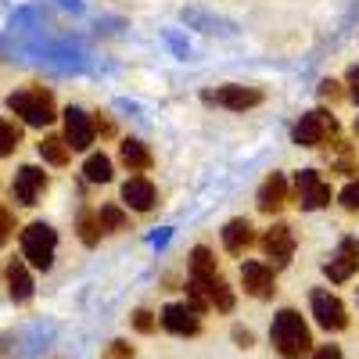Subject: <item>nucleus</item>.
Masks as SVG:
<instances>
[{
  "label": "nucleus",
  "mask_w": 359,
  "mask_h": 359,
  "mask_svg": "<svg viewBox=\"0 0 359 359\" xmlns=\"http://www.w3.org/2000/svg\"><path fill=\"white\" fill-rule=\"evenodd\" d=\"M269 338H273V348H277L284 359H302V355L313 352V334H309L302 313H294V309H280V313L273 316Z\"/></svg>",
  "instance_id": "nucleus-1"
},
{
  "label": "nucleus",
  "mask_w": 359,
  "mask_h": 359,
  "mask_svg": "<svg viewBox=\"0 0 359 359\" xmlns=\"http://www.w3.org/2000/svg\"><path fill=\"white\" fill-rule=\"evenodd\" d=\"M8 108L15 115H22L25 126H50L57 118V108H54V94L43 86H22L15 94H8Z\"/></svg>",
  "instance_id": "nucleus-2"
},
{
  "label": "nucleus",
  "mask_w": 359,
  "mask_h": 359,
  "mask_svg": "<svg viewBox=\"0 0 359 359\" xmlns=\"http://www.w3.org/2000/svg\"><path fill=\"white\" fill-rule=\"evenodd\" d=\"M54 248H57V230L47 223H29L22 230V259L36 269L54 266Z\"/></svg>",
  "instance_id": "nucleus-3"
},
{
  "label": "nucleus",
  "mask_w": 359,
  "mask_h": 359,
  "mask_svg": "<svg viewBox=\"0 0 359 359\" xmlns=\"http://www.w3.org/2000/svg\"><path fill=\"white\" fill-rule=\"evenodd\" d=\"M338 137V118L331 111H306L302 118H298V126H294V144L298 147H320L327 140H334Z\"/></svg>",
  "instance_id": "nucleus-4"
},
{
  "label": "nucleus",
  "mask_w": 359,
  "mask_h": 359,
  "mask_svg": "<svg viewBox=\"0 0 359 359\" xmlns=\"http://www.w3.org/2000/svg\"><path fill=\"white\" fill-rule=\"evenodd\" d=\"M201 101H205V104L230 108V111H245V108L262 104V90H259V86H245V83H226V86L201 90Z\"/></svg>",
  "instance_id": "nucleus-5"
},
{
  "label": "nucleus",
  "mask_w": 359,
  "mask_h": 359,
  "mask_svg": "<svg viewBox=\"0 0 359 359\" xmlns=\"http://www.w3.org/2000/svg\"><path fill=\"white\" fill-rule=\"evenodd\" d=\"M294 198L302 212H316V208L331 205V184H323V176L316 169H302L294 172Z\"/></svg>",
  "instance_id": "nucleus-6"
},
{
  "label": "nucleus",
  "mask_w": 359,
  "mask_h": 359,
  "mask_svg": "<svg viewBox=\"0 0 359 359\" xmlns=\"http://www.w3.org/2000/svg\"><path fill=\"white\" fill-rule=\"evenodd\" d=\"M309 306H313V316L316 323L323 327V331H345L348 327V309L338 294H331L327 287H316L309 294Z\"/></svg>",
  "instance_id": "nucleus-7"
},
{
  "label": "nucleus",
  "mask_w": 359,
  "mask_h": 359,
  "mask_svg": "<svg viewBox=\"0 0 359 359\" xmlns=\"http://www.w3.org/2000/svg\"><path fill=\"white\" fill-rule=\"evenodd\" d=\"M359 269V241H352V237H341L338 252L331 255V262H323V277L331 284H345L355 277Z\"/></svg>",
  "instance_id": "nucleus-8"
},
{
  "label": "nucleus",
  "mask_w": 359,
  "mask_h": 359,
  "mask_svg": "<svg viewBox=\"0 0 359 359\" xmlns=\"http://www.w3.org/2000/svg\"><path fill=\"white\" fill-rule=\"evenodd\" d=\"M259 248L266 259H273V266H287L294 255V233L287 223H273L262 237H259Z\"/></svg>",
  "instance_id": "nucleus-9"
},
{
  "label": "nucleus",
  "mask_w": 359,
  "mask_h": 359,
  "mask_svg": "<svg viewBox=\"0 0 359 359\" xmlns=\"http://www.w3.org/2000/svg\"><path fill=\"white\" fill-rule=\"evenodd\" d=\"M43 191H47V172H43L40 165H22V169L15 172V180H11V194H15V201L25 205V208L36 205Z\"/></svg>",
  "instance_id": "nucleus-10"
},
{
  "label": "nucleus",
  "mask_w": 359,
  "mask_h": 359,
  "mask_svg": "<svg viewBox=\"0 0 359 359\" xmlns=\"http://www.w3.org/2000/svg\"><path fill=\"white\" fill-rule=\"evenodd\" d=\"M158 320H162L165 331L176 334V338H194V334L201 331V316H198L187 302H169Z\"/></svg>",
  "instance_id": "nucleus-11"
},
{
  "label": "nucleus",
  "mask_w": 359,
  "mask_h": 359,
  "mask_svg": "<svg viewBox=\"0 0 359 359\" xmlns=\"http://www.w3.org/2000/svg\"><path fill=\"white\" fill-rule=\"evenodd\" d=\"M97 130H94V118H90L83 108H69L65 111V144H69V151H86L90 144H94Z\"/></svg>",
  "instance_id": "nucleus-12"
},
{
  "label": "nucleus",
  "mask_w": 359,
  "mask_h": 359,
  "mask_svg": "<svg viewBox=\"0 0 359 359\" xmlns=\"http://www.w3.org/2000/svg\"><path fill=\"white\" fill-rule=\"evenodd\" d=\"M241 284L252 298H273L277 294V277H273V269H269L266 262H245L241 266Z\"/></svg>",
  "instance_id": "nucleus-13"
},
{
  "label": "nucleus",
  "mask_w": 359,
  "mask_h": 359,
  "mask_svg": "<svg viewBox=\"0 0 359 359\" xmlns=\"http://www.w3.org/2000/svg\"><path fill=\"white\" fill-rule=\"evenodd\" d=\"M287 180L280 176V172H269L266 180H262V187H259V198H255V205H259V212H266V216H277L280 208L287 205Z\"/></svg>",
  "instance_id": "nucleus-14"
},
{
  "label": "nucleus",
  "mask_w": 359,
  "mask_h": 359,
  "mask_svg": "<svg viewBox=\"0 0 359 359\" xmlns=\"http://www.w3.org/2000/svg\"><path fill=\"white\" fill-rule=\"evenodd\" d=\"M123 201L133 208V212H151L155 201H158V191L147 176H130L123 184Z\"/></svg>",
  "instance_id": "nucleus-15"
},
{
  "label": "nucleus",
  "mask_w": 359,
  "mask_h": 359,
  "mask_svg": "<svg viewBox=\"0 0 359 359\" xmlns=\"http://www.w3.org/2000/svg\"><path fill=\"white\" fill-rule=\"evenodd\" d=\"M4 277H8V294H11V302H29V298H33L36 284H33V273H29L25 259H11Z\"/></svg>",
  "instance_id": "nucleus-16"
},
{
  "label": "nucleus",
  "mask_w": 359,
  "mask_h": 359,
  "mask_svg": "<svg viewBox=\"0 0 359 359\" xmlns=\"http://www.w3.org/2000/svg\"><path fill=\"white\" fill-rule=\"evenodd\" d=\"M255 245V230H252V223L248 219H230L226 226H223V248L230 252V255H245L248 248Z\"/></svg>",
  "instance_id": "nucleus-17"
},
{
  "label": "nucleus",
  "mask_w": 359,
  "mask_h": 359,
  "mask_svg": "<svg viewBox=\"0 0 359 359\" xmlns=\"http://www.w3.org/2000/svg\"><path fill=\"white\" fill-rule=\"evenodd\" d=\"M118 158H123V165L130 169V172H147V169H151V151H147V144L144 140H137V137H126L123 140V147H118Z\"/></svg>",
  "instance_id": "nucleus-18"
},
{
  "label": "nucleus",
  "mask_w": 359,
  "mask_h": 359,
  "mask_svg": "<svg viewBox=\"0 0 359 359\" xmlns=\"http://www.w3.org/2000/svg\"><path fill=\"white\" fill-rule=\"evenodd\" d=\"M191 280H212V277H219V266H216V255L208 252L205 245H198V248H191Z\"/></svg>",
  "instance_id": "nucleus-19"
},
{
  "label": "nucleus",
  "mask_w": 359,
  "mask_h": 359,
  "mask_svg": "<svg viewBox=\"0 0 359 359\" xmlns=\"http://www.w3.org/2000/svg\"><path fill=\"white\" fill-rule=\"evenodd\" d=\"M194 284H201V280H194ZM201 287H205V294H208V306H216L219 313H230V309H233V291H230V284L223 280V273L212 277V280H205Z\"/></svg>",
  "instance_id": "nucleus-20"
},
{
  "label": "nucleus",
  "mask_w": 359,
  "mask_h": 359,
  "mask_svg": "<svg viewBox=\"0 0 359 359\" xmlns=\"http://www.w3.org/2000/svg\"><path fill=\"white\" fill-rule=\"evenodd\" d=\"M40 158H43L47 165H65V162H69V144H65V137H43V140H40Z\"/></svg>",
  "instance_id": "nucleus-21"
},
{
  "label": "nucleus",
  "mask_w": 359,
  "mask_h": 359,
  "mask_svg": "<svg viewBox=\"0 0 359 359\" xmlns=\"http://www.w3.org/2000/svg\"><path fill=\"white\" fill-rule=\"evenodd\" d=\"M83 176H86V184H108L111 180V158L108 155H90L86 165H83Z\"/></svg>",
  "instance_id": "nucleus-22"
},
{
  "label": "nucleus",
  "mask_w": 359,
  "mask_h": 359,
  "mask_svg": "<svg viewBox=\"0 0 359 359\" xmlns=\"http://www.w3.org/2000/svg\"><path fill=\"white\" fill-rule=\"evenodd\" d=\"M97 223H101V230L118 233V230H126V226H130V216H126L118 205H101V208H97Z\"/></svg>",
  "instance_id": "nucleus-23"
},
{
  "label": "nucleus",
  "mask_w": 359,
  "mask_h": 359,
  "mask_svg": "<svg viewBox=\"0 0 359 359\" xmlns=\"http://www.w3.org/2000/svg\"><path fill=\"white\" fill-rule=\"evenodd\" d=\"M79 241H83L86 248H94V245L101 241V223H97L94 208H83V212H79Z\"/></svg>",
  "instance_id": "nucleus-24"
},
{
  "label": "nucleus",
  "mask_w": 359,
  "mask_h": 359,
  "mask_svg": "<svg viewBox=\"0 0 359 359\" xmlns=\"http://www.w3.org/2000/svg\"><path fill=\"white\" fill-rule=\"evenodd\" d=\"M18 144H22V126L11 123V118H0V158L15 155Z\"/></svg>",
  "instance_id": "nucleus-25"
},
{
  "label": "nucleus",
  "mask_w": 359,
  "mask_h": 359,
  "mask_svg": "<svg viewBox=\"0 0 359 359\" xmlns=\"http://www.w3.org/2000/svg\"><path fill=\"white\" fill-rule=\"evenodd\" d=\"M320 97H323V101H331V104H338V101L345 97V90H341L338 79H323V83H320Z\"/></svg>",
  "instance_id": "nucleus-26"
},
{
  "label": "nucleus",
  "mask_w": 359,
  "mask_h": 359,
  "mask_svg": "<svg viewBox=\"0 0 359 359\" xmlns=\"http://www.w3.org/2000/svg\"><path fill=\"white\" fill-rule=\"evenodd\" d=\"M133 327H137L140 334H151L155 327H158V320H155V313H147V309H137V313H133Z\"/></svg>",
  "instance_id": "nucleus-27"
},
{
  "label": "nucleus",
  "mask_w": 359,
  "mask_h": 359,
  "mask_svg": "<svg viewBox=\"0 0 359 359\" xmlns=\"http://www.w3.org/2000/svg\"><path fill=\"white\" fill-rule=\"evenodd\" d=\"M338 201L348 208V212H359V180H352V184L338 194Z\"/></svg>",
  "instance_id": "nucleus-28"
},
{
  "label": "nucleus",
  "mask_w": 359,
  "mask_h": 359,
  "mask_svg": "<svg viewBox=\"0 0 359 359\" xmlns=\"http://www.w3.org/2000/svg\"><path fill=\"white\" fill-rule=\"evenodd\" d=\"M11 233H15V216H11V208L0 205V245H8Z\"/></svg>",
  "instance_id": "nucleus-29"
},
{
  "label": "nucleus",
  "mask_w": 359,
  "mask_h": 359,
  "mask_svg": "<svg viewBox=\"0 0 359 359\" xmlns=\"http://www.w3.org/2000/svg\"><path fill=\"white\" fill-rule=\"evenodd\" d=\"M101 359H137V352L126 345V341H111L108 348H104V355Z\"/></svg>",
  "instance_id": "nucleus-30"
},
{
  "label": "nucleus",
  "mask_w": 359,
  "mask_h": 359,
  "mask_svg": "<svg viewBox=\"0 0 359 359\" xmlns=\"http://www.w3.org/2000/svg\"><path fill=\"white\" fill-rule=\"evenodd\" d=\"M309 359H345V352H341L338 345H320Z\"/></svg>",
  "instance_id": "nucleus-31"
},
{
  "label": "nucleus",
  "mask_w": 359,
  "mask_h": 359,
  "mask_svg": "<svg viewBox=\"0 0 359 359\" xmlns=\"http://www.w3.org/2000/svg\"><path fill=\"white\" fill-rule=\"evenodd\" d=\"M233 341L241 345V348H252V341H255V334L248 331V327H233Z\"/></svg>",
  "instance_id": "nucleus-32"
},
{
  "label": "nucleus",
  "mask_w": 359,
  "mask_h": 359,
  "mask_svg": "<svg viewBox=\"0 0 359 359\" xmlns=\"http://www.w3.org/2000/svg\"><path fill=\"white\" fill-rule=\"evenodd\" d=\"M348 97L359 104V65H352V69H348Z\"/></svg>",
  "instance_id": "nucleus-33"
},
{
  "label": "nucleus",
  "mask_w": 359,
  "mask_h": 359,
  "mask_svg": "<svg viewBox=\"0 0 359 359\" xmlns=\"http://www.w3.org/2000/svg\"><path fill=\"white\" fill-rule=\"evenodd\" d=\"M94 130L104 133V137H115V123H111V118H101V115H97V118H94Z\"/></svg>",
  "instance_id": "nucleus-34"
},
{
  "label": "nucleus",
  "mask_w": 359,
  "mask_h": 359,
  "mask_svg": "<svg viewBox=\"0 0 359 359\" xmlns=\"http://www.w3.org/2000/svg\"><path fill=\"white\" fill-rule=\"evenodd\" d=\"M355 140H359V118H355Z\"/></svg>",
  "instance_id": "nucleus-35"
}]
</instances>
